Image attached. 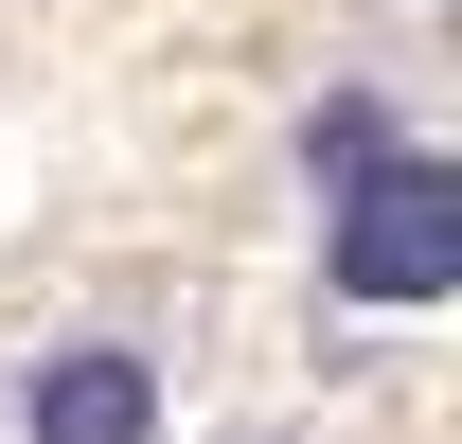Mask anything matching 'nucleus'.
Instances as JSON below:
<instances>
[{
    "instance_id": "1",
    "label": "nucleus",
    "mask_w": 462,
    "mask_h": 444,
    "mask_svg": "<svg viewBox=\"0 0 462 444\" xmlns=\"http://www.w3.org/2000/svg\"><path fill=\"white\" fill-rule=\"evenodd\" d=\"M320 284H338L356 320H427L462 284V161H427V143L356 161L338 196H320Z\"/></svg>"
},
{
    "instance_id": "2",
    "label": "nucleus",
    "mask_w": 462,
    "mask_h": 444,
    "mask_svg": "<svg viewBox=\"0 0 462 444\" xmlns=\"http://www.w3.org/2000/svg\"><path fill=\"white\" fill-rule=\"evenodd\" d=\"M18 444H161V356L143 338H54L18 374Z\"/></svg>"
},
{
    "instance_id": "3",
    "label": "nucleus",
    "mask_w": 462,
    "mask_h": 444,
    "mask_svg": "<svg viewBox=\"0 0 462 444\" xmlns=\"http://www.w3.org/2000/svg\"><path fill=\"white\" fill-rule=\"evenodd\" d=\"M356 161H392V107H374V89H338V107H302V178L338 196Z\"/></svg>"
}]
</instances>
